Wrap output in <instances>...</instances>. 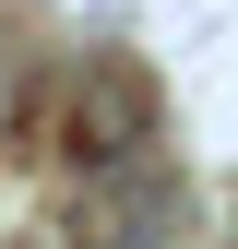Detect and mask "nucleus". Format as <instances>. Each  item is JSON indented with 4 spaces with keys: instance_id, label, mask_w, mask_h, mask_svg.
I'll return each mask as SVG.
<instances>
[{
    "instance_id": "7ed1b4c3",
    "label": "nucleus",
    "mask_w": 238,
    "mask_h": 249,
    "mask_svg": "<svg viewBox=\"0 0 238 249\" xmlns=\"http://www.w3.org/2000/svg\"><path fill=\"white\" fill-rule=\"evenodd\" d=\"M0 119H12V48H0Z\"/></svg>"
},
{
    "instance_id": "f257e3e1",
    "label": "nucleus",
    "mask_w": 238,
    "mask_h": 249,
    "mask_svg": "<svg viewBox=\"0 0 238 249\" xmlns=\"http://www.w3.org/2000/svg\"><path fill=\"white\" fill-rule=\"evenodd\" d=\"M178 226H191V190L167 166H119L72 202V249H167Z\"/></svg>"
},
{
    "instance_id": "f03ea898",
    "label": "nucleus",
    "mask_w": 238,
    "mask_h": 249,
    "mask_svg": "<svg viewBox=\"0 0 238 249\" xmlns=\"http://www.w3.org/2000/svg\"><path fill=\"white\" fill-rule=\"evenodd\" d=\"M143 142H155V95H143V71H119V59H96V71L72 83V154L96 178L143 166Z\"/></svg>"
}]
</instances>
